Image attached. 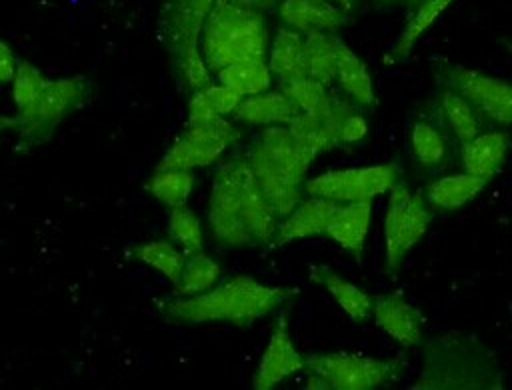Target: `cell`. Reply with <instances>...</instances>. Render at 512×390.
I'll return each mask as SVG.
<instances>
[{
  "instance_id": "11",
  "label": "cell",
  "mask_w": 512,
  "mask_h": 390,
  "mask_svg": "<svg viewBox=\"0 0 512 390\" xmlns=\"http://www.w3.org/2000/svg\"><path fill=\"white\" fill-rule=\"evenodd\" d=\"M406 144L414 164L426 174H444L458 164L460 144L432 98L414 110L406 130Z\"/></svg>"
},
{
  "instance_id": "29",
  "label": "cell",
  "mask_w": 512,
  "mask_h": 390,
  "mask_svg": "<svg viewBox=\"0 0 512 390\" xmlns=\"http://www.w3.org/2000/svg\"><path fill=\"white\" fill-rule=\"evenodd\" d=\"M364 110L350 102L342 92H332V108L324 118L336 146L360 142L368 134V122Z\"/></svg>"
},
{
  "instance_id": "37",
  "label": "cell",
  "mask_w": 512,
  "mask_h": 390,
  "mask_svg": "<svg viewBox=\"0 0 512 390\" xmlns=\"http://www.w3.org/2000/svg\"><path fill=\"white\" fill-rule=\"evenodd\" d=\"M48 78L28 60H20L16 64V72L12 78V102L18 110H24L32 100L42 92Z\"/></svg>"
},
{
  "instance_id": "21",
  "label": "cell",
  "mask_w": 512,
  "mask_h": 390,
  "mask_svg": "<svg viewBox=\"0 0 512 390\" xmlns=\"http://www.w3.org/2000/svg\"><path fill=\"white\" fill-rule=\"evenodd\" d=\"M298 112L300 110L296 108V104L280 88H276L252 96H242L230 116L240 124L262 128L274 124L286 126Z\"/></svg>"
},
{
  "instance_id": "9",
  "label": "cell",
  "mask_w": 512,
  "mask_h": 390,
  "mask_svg": "<svg viewBox=\"0 0 512 390\" xmlns=\"http://www.w3.org/2000/svg\"><path fill=\"white\" fill-rule=\"evenodd\" d=\"M402 178V166L398 162L328 170L314 178L304 180V196L326 198L338 204L374 200L388 192Z\"/></svg>"
},
{
  "instance_id": "15",
  "label": "cell",
  "mask_w": 512,
  "mask_h": 390,
  "mask_svg": "<svg viewBox=\"0 0 512 390\" xmlns=\"http://www.w3.org/2000/svg\"><path fill=\"white\" fill-rule=\"evenodd\" d=\"M370 316H374L376 326L400 346L412 348L422 344L424 316L402 294L386 292L372 296Z\"/></svg>"
},
{
  "instance_id": "39",
  "label": "cell",
  "mask_w": 512,
  "mask_h": 390,
  "mask_svg": "<svg viewBox=\"0 0 512 390\" xmlns=\"http://www.w3.org/2000/svg\"><path fill=\"white\" fill-rule=\"evenodd\" d=\"M224 2H230V4H236V6L248 8V10H256V12L268 14V12H272L278 6L280 0H224Z\"/></svg>"
},
{
  "instance_id": "6",
  "label": "cell",
  "mask_w": 512,
  "mask_h": 390,
  "mask_svg": "<svg viewBox=\"0 0 512 390\" xmlns=\"http://www.w3.org/2000/svg\"><path fill=\"white\" fill-rule=\"evenodd\" d=\"M408 368L406 356L370 358L350 352H314L304 356L300 372L308 390H372L398 382Z\"/></svg>"
},
{
  "instance_id": "14",
  "label": "cell",
  "mask_w": 512,
  "mask_h": 390,
  "mask_svg": "<svg viewBox=\"0 0 512 390\" xmlns=\"http://www.w3.org/2000/svg\"><path fill=\"white\" fill-rule=\"evenodd\" d=\"M304 366V356L296 350L290 332L286 314H280L272 326L270 340L262 352L258 368L252 378L254 390H270L278 386L284 378L300 372Z\"/></svg>"
},
{
  "instance_id": "18",
  "label": "cell",
  "mask_w": 512,
  "mask_h": 390,
  "mask_svg": "<svg viewBox=\"0 0 512 390\" xmlns=\"http://www.w3.org/2000/svg\"><path fill=\"white\" fill-rule=\"evenodd\" d=\"M276 10L282 26L302 36L312 32H338L348 20V14L328 0H280Z\"/></svg>"
},
{
  "instance_id": "5",
  "label": "cell",
  "mask_w": 512,
  "mask_h": 390,
  "mask_svg": "<svg viewBox=\"0 0 512 390\" xmlns=\"http://www.w3.org/2000/svg\"><path fill=\"white\" fill-rule=\"evenodd\" d=\"M216 0H168L160 16V36L168 48L174 76L190 96L212 82L200 54V32Z\"/></svg>"
},
{
  "instance_id": "3",
  "label": "cell",
  "mask_w": 512,
  "mask_h": 390,
  "mask_svg": "<svg viewBox=\"0 0 512 390\" xmlns=\"http://www.w3.org/2000/svg\"><path fill=\"white\" fill-rule=\"evenodd\" d=\"M268 46L266 14L224 0L212 4L200 32V54L212 74L234 62L266 60Z\"/></svg>"
},
{
  "instance_id": "30",
  "label": "cell",
  "mask_w": 512,
  "mask_h": 390,
  "mask_svg": "<svg viewBox=\"0 0 512 390\" xmlns=\"http://www.w3.org/2000/svg\"><path fill=\"white\" fill-rule=\"evenodd\" d=\"M196 178L192 170L156 168L144 182V190L168 208L184 206L192 194Z\"/></svg>"
},
{
  "instance_id": "28",
  "label": "cell",
  "mask_w": 512,
  "mask_h": 390,
  "mask_svg": "<svg viewBox=\"0 0 512 390\" xmlns=\"http://www.w3.org/2000/svg\"><path fill=\"white\" fill-rule=\"evenodd\" d=\"M454 0H420V4L408 14V20L396 38L390 54L386 60L400 62L404 60L416 46V42L430 30V26L442 16V12L452 4Z\"/></svg>"
},
{
  "instance_id": "40",
  "label": "cell",
  "mask_w": 512,
  "mask_h": 390,
  "mask_svg": "<svg viewBox=\"0 0 512 390\" xmlns=\"http://www.w3.org/2000/svg\"><path fill=\"white\" fill-rule=\"evenodd\" d=\"M328 2L336 4V6H338V8H342L346 14H350V12L354 10V6H356V2H358V0H328Z\"/></svg>"
},
{
  "instance_id": "23",
  "label": "cell",
  "mask_w": 512,
  "mask_h": 390,
  "mask_svg": "<svg viewBox=\"0 0 512 390\" xmlns=\"http://www.w3.org/2000/svg\"><path fill=\"white\" fill-rule=\"evenodd\" d=\"M432 100L438 106L446 126L450 128V132L454 134L458 144H464V142L472 140L476 134L490 128L482 120V116L458 92H454L452 88H448L444 84H436Z\"/></svg>"
},
{
  "instance_id": "22",
  "label": "cell",
  "mask_w": 512,
  "mask_h": 390,
  "mask_svg": "<svg viewBox=\"0 0 512 390\" xmlns=\"http://www.w3.org/2000/svg\"><path fill=\"white\" fill-rule=\"evenodd\" d=\"M490 180L468 174V172H454V174H440L438 178L430 180L422 196L432 212H454L476 198Z\"/></svg>"
},
{
  "instance_id": "20",
  "label": "cell",
  "mask_w": 512,
  "mask_h": 390,
  "mask_svg": "<svg viewBox=\"0 0 512 390\" xmlns=\"http://www.w3.org/2000/svg\"><path fill=\"white\" fill-rule=\"evenodd\" d=\"M370 218H372V200L340 204L336 212L330 216L324 228V236L334 240L340 248H344L350 256H354L360 262L366 236L370 230Z\"/></svg>"
},
{
  "instance_id": "19",
  "label": "cell",
  "mask_w": 512,
  "mask_h": 390,
  "mask_svg": "<svg viewBox=\"0 0 512 390\" xmlns=\"http://www.w3.org/2000/svg\"><path fill=\"white\" fill-rule=\"evenodd\" d=\"M334 82L340 92L362 110L376 106V92L366 62L336 34V72Z\"/></svg>"
},
{
  "instance_id": "36",
  "label": "cell",
  "mask_w": 512,
  "mask_h": 390,
  "mask_svg": "<svg viewBox=\"0 0 512 390\" xmlns=\"http://www.w3.org/2000/svg\"><path fill=\"white\" fill-rule=\"evenodd\" d=\"M168 236L184 254H194L204 250L202 224L186 204L170 208Z\"/></svg>"
},
{
  "instance_id": "26",
  "label": "cell",
  "mask_w": 512,
  "mask_h": 390,
  "mask_svg": "<svg viewBox=\"0 0 512 390\" xmlns=\"http://www.w3.org/2000/svg\"><path fill=\"white\" fill-rule=\"evenodd\" d=\"M336 72V32H312L302 42V74L332 88Z\"/></svg>"
},
{
  "instance_id": "8",
  "label": "cell",
  "mask_w": 512,
  "mask_h": 390,
  "mask_svg": "<svg viewBox=\"0 0 512 390\" xmlns=\"http://www.w3.org/2000/svg\"><path fill=\"white\" fill-rule=\"evenodd\" d=\"M432 210L426 204L422 190L412 192L400 178L388 190V206L384 216V250L386 270L396 274L404 262V256L420 242L432 222Z\"/></svg>"
},
{
  "instance_id": "16",
  "label": "cell",
  "mask_w": 512,
  "mask_h": 390,
  "mask_svg": "<svg viewBox=\"0 0 512 390\" xmlns=\"http://www.w3.org/2000/svg\"><path fill=\"white\" fill-rule=\"evenodd\" d=\"M340 204L316 198V196H304L274 228L270 240L266 242V248H278L288 242L320 236L324 234V228L330 220V216L336 212Z\"/></svg>"
},
{
  "instance_id": "42",
  "label": "cell",
  "mask_w": 512,
  "mask_h": 390,
  "mask_svg": "<svg viewBox=\"0 0 512 390\" xmlns=\"http://www.w3.org/2000/svg\"><path fill=\"white\" fill-rule=\"evenodd\" d=\"M404 2V6H406V10H408V14L420 4V0H402Z\"/></svg>"
},
{
  "instance_id": "41",
  "label": "cell",
  "mask_w": 512,
  "mask_h": 390,
  "mask_svg": "<svg viewBox=\"0 0 512 390\" xmlns=\"http://www.w3.org/2000/svg\"><path fill=\"white\" fill-rule=\"evenodd\" d=\"M402 0H374V4L376 6H382V8H388V6H396V4H400Z\"/></svg>"
},
{
  "instance_id": "17",
  "label": "cell",
  "mask_w": 512,
  "mask_h": 390,
  "mask_svg": "<svg viewBox=\"0 0 512 390\" xmlns=\"http://www.w3.org/2000/svg\"><path fill=\"white\" fill-rule=\"evenodd\" d=\"M510 148L508 128H488L460 144L458 164L464 172L492 180L504 166Z\"/></svg>"
},
{
  "instance_id": "34",
  "label": "cell",
  "mask_w": 512,
  "mask_h": 390,
  "mask_svg": "<svg viewBox=\"0 0 512 390\" xmlns=\"http://www.w3.org/2000/svg\"><path fill=\"white\" fill-rule=\"evenodd\" d=\"M220 266L214 258L202 252L186 254L178 282L174 284V296H194L216 284L220 278Z\"/></svg>"
},
{
  "instance_id": "4",
  "label": "cell",
  "mask_w": 512,
  "mask_h": 390,
  "mask_svg": "<svg viewBox=\"0 0 512 390\" xmlns=\"http://www.w3.org/2000/svg\"><path fill=\"white\" fill-rule=\"evenodd\" d=\"M94 86L82 76H66L48 80L42 92L16 116H0V132L16 134V150L28 152L52 138L56 128L92 98Z\"/></svg>"
},
{
  "instance_id": "33",
  "label": "cell",
  "mask_w": 512,
  "mask_h": 390,
  "mask_svg": "<svg viewBox=\"0 0 512 390\" xmlns=\"http://www.w3.org/2000/svg\"><path fill=\"white\" fill-rule=\"evenodd\" d=\"M278 88L296 104L300 112L318 116L320 120H324L332 108L334 88H326L320 82L310 80L306 76L282 82L278 84Z\"/></svg>"
},
{
  "instance_id": "32",
  "label": "cell",
  "mask_w": 512,
  "mask_h": 390,
  "mask_svg": "<svg viewBox=\"0 0 512 390\" xmlns=\"http://www.w3.org/2000/svg\"><path fill=\"white\" fill-rule=\"evenodd\" d=\"M216 82L230 86L232 90L240 92L242 96H252L264 92L272 86V72L266 60H244L234 62L220 68L216 74Z\"/></svg>"
},
{
  "instance_id": "12",
  "label": "cell",
  "mask_w": 512,
  "mask_h": 390,
  "mask_svg": "<svg viewBox=\"0 0 512 390\" xmlns=\"http://www.w3.org/2000/svg\"><path fill=\"white\" fill-rule=\"evenodd\" d=\"M240 140L238 128L228 118H214L188 128L176 136L172 146L164 152L156 168L194 170L216 162L234 142Z\"/></svg>"
},
{
  "instance_id": "35",
  "label": "cell",
  "mask_w": 512,
  "mask_h": 390,
  "mask_svg": "<svg viewBox=\"0 0 512 390\" xmlns=\"http://www.w3.org/2000/svg\"><path fill=\"white\" fill-rule=\"evenodd\" d=\"M286 128L290 130V134L294 136V140L306 150L310 152L314 158L322 152H328L332 148H336V142L328 130V126L324 124V120H320L318 116L306 114V112H298L288 124Z\"/></svg>"
},
{
  "instance_id": "2",
  "label": "cell",
  "mask_w": 512,
  "mask_h": 390,
  "mask_svg": "<svg viewBox=\"0 0 512 390\" xmlns=\"http://www.w3.org/2000/svg\"><path fill=\"white\" fill-rule=\"evenodd\" d=\"M422 370L416 390H502L504 372L484 342L466 332H442L422 346Z\"/></svg>"
},
{
  "instance_id": "31",
  "label": "cell",
  "mask_w": 512,
  "mask_h": 390,
  "mask_svg": "<svg viewBox=\"0 0 512 390\" xmlns=\"http://www.w3.org/2000/svg\"><path fill=\"white\" fill-rule=\"evenodd\" d=\"M128 258L154 268L174 286L180 278L186 254L172 240H150L130 246Z\"/></svg>"
},
{
  "instance_id": "24",
  "label": "cell",
  "mask_w": 512,
  "mask_h": 390,
  "mask_svg": "<svg viewBox=\"0 0 512 390\" xmlns=\"http://www.w3.org/2000/svg\"><path fill=\"white\" fill-rule=\"evenodd\" d=\"M308 276L314 284L326 288L332 298L338 302V306L354 320L362 322L370 316L372 310V296L366 294L362 288L356 284L348 282L340 274H336L330 266L324 264H310L308 266Z\"/></svg>"
},
{
  "instance_id": "25",
  "label": "cell",
  "mask_w": 512,
  "mask_h": 390,
  "mask_svg": "<svg viewBox=\"0 0 512 390\" xmlns=\"http://www.w3.org/2000/svg\"><path fill=\"white\" fill-rule=\"evenodd\" d=\"M302 42H304V36L300 32L286 26L276 28L272 44L268 46V54H266V64L272 72L276 86L292 78L304 76L302 74Z\"/></svg>"
},
{
  "instance_id": "38",
  "label": "cell",
  "mask_w": 512,
  "mask_h": 390,
  "mask_svg": "<svg viewBox=\"0 0 512 390\" xmlns=\"http://www.w3.org/2000/svg\"><path fill=\"white\" fill-rule=\"evenodd\" d=\"M16 64H18L16 54L12 52V48L4 40H0V84H10L12 82L14 72H16Z\"/></svg>"
},
{
  "instance_id": "1",
  "label": "cell",
  "mask_w": 512,
  "mask_h": 390,
  "mask_svg": "<svg viewBox=\"0 0 512 390\" xmlns=\"http://www.w3.org/2000/svg\"><path fill=\"white\" fill-rule=\"evenodd\" d=\"M298 294L292 286H270L250 276H230L194 296H176L162 304V316L176 324L226 322L250 326Z\"/></svg>"
},
{
  "instance_id": "27",
  "label": "cell",
  "mask_w": 512,
  "mask_h": 390,
  "mask_svg": "<svg viewBox=\"0 0 512 390\" xmlns=\"http://www.w3.org/2000/svg\"><path fill=\"white\" fill-rule=\"evenodd\" d=\"M242 94L220 82H210L188 96V124L226 118L234 112Z\"/></svg>"
},
{
  "instance_id": "10",
  "label": "cell",
  "mask_w": 512,
  "mask_h": 390,
  "mask_svg": "<svg viewBox=\"0 0 512 390\" xmlns=\"http://www.w3.org/2000/svg\"><path fill=\"white\" fill-rule=\"evenodd\" d=\"M244 164V152L224 160L212 182L208 200V226L214 240L226 248H254L256 240L242 222L238 182Z\"/></svg>"
},
{
  "instance_id": "7",
  "label": "cell",
  "mask_w": 512,
  "mask_h": 390,
  "mask_svg": "<svg viewBox=\"0 0 512 390\" xmlns=\"http://www.w3.org/2000/svg\"><path fill=\"white\" fill-rule=\"evenodd\" d=\"M436 84L458 92L490 128H508L512 122V88L504 78L466 68L448 60L434 66Z\"/></svg>"
},
{
  "instance_id": "13",
  "label": "cell",
  "mask_w": 512,
  "mask_h": 390,
  "mask_svg": "<svg viewBox=\"0 0 512 390\" xmlns=\"http://www.w3.org/2000/svg\"><path fill=\"white\" fill-rule=\"evenodd\" d=\"M244 152L298 184H304L314 160V156L306 152L282 124L262 126Z\"/></svg>"
}]
</instances>
